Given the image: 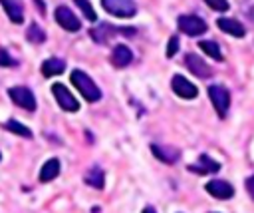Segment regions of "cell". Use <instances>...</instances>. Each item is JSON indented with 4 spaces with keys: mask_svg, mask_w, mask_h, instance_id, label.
I'll return each instance as SVG.
<instances>
[{
    "mask_svg": "<svg viewBox=\"0 0 254 213\" xmlns=\"http://www.w3.org/2000/svg\"><path fill=\"white\" fill-rule=\"evenodd\" d=\"M26 36H28V40H30V42H34V44H42V42L46 40V32H44L38 24H32V26L28 28Z\"/></svg>",
    "mask_w": 254,
    "mask_h": 213,
    "instance_id": "7402d4cb",
    "label": "cell"
},
{
    "mask_svg": "<svg viewBox=\"0 0 254 213\" xmlns=\"http://www.w3.org/2000/svg\"><path fill=\"white\" fill-rule=\"evenodd\" d=\"M216 26L224 32V34H230L234 38H242L246 34V28L242 26V22L234 20V18H218L216 20Z\"/></svg>",
    "mask_w": 254,
    "mask_h": 213,
    "instance_id": "7c38bea8",
    "label": "cell"
},
{
    "mask_svg": "<svg viewBox=\"0 0 254 213\" xmlns=\"http://www.w3.org/2000/svg\"><path fill=\"white\" fill-rule=\"evenodd\" d=\"M105 12L117 18H131L137 14V4L133 0H101Z\"/></svg>",
    "mask_w": 254,
    "mask_h": 213,
    "instance_id": "3957f363",
    "label": "cell"
},
{
    "mask_svg": "<svg viewBox=\"0 0 254 213\" xmlns=\"http://www.w3.org/2000/svg\"><path fill=\"white\" fill-rule=\"evenodd\" d=\"M151 151H153V155H155L159 161H163V163H167V165L177 163L179 157H181V151H179L177 147H173V145H159V143H153V145H151Z\"/></svg>",
    "mask_w": 254,
    "mask_h": 213,
    "instance_id": "8fae6325",
    "label": "cell"
},
{
    "mask_svg": "<svg viewBox=\"0 0 254 213\" xmlns=\"http://www.w3.org/2000/svg\"><path fill=\"white\" fill-rule=\"evenodd\" d=\"M208 98H210L212 107L216 109L218 117H226L228 107H230V94H228V90L224 86H220V84L208 86Z\"/></svg>",
    "mask_w": 254,
    "mask_h": 213,
    "instance_id": "7a4b0ae2",
    "label": "cell"
},
{
    "mask_svg": "<svg viewBox=\"0 0 254 213\" xmlns=\"http://www.w3.org/2000/svg\"><path fill=\"white\" fill-rule=\"evenodd\" d=\"M218 169H220V163L214 161V159L208 157V155H200L196 163L189 165V171H194V173H200V175H202V173H216Z\"/></svg>",
    "mask_w": 254,
    "mask_h": 213,
    "instance_id": "9a60e30c",
    "label": "cell"
},
{
    "mask_svg": "<svg viewBox=\"0 0 254 213\" xmlns=\"http://www.w3.org/2000/svg\"><path fill=\"white\" fill-rule=\"evenodd\" d=\"M54 16H56V22H58L64 30H67V32H77V30L81 28V22L77 20V16H75L67 6H58Z\"/></svg>",
    "mask_w": 254,
    "mask_h": 213,
    "instance_id": "ba28073f",
    "label": "cell"
},
{
    "mask_svg": "<svg viewBox=\"0 0 254 213\" xmlns=\"http://www.w3.org/2000/svg\"><path fill=\"white\" fill-rule=\"evenodd\" d=\"M143 213H157V211H155L153 207H145V209H143Z\"/></svg>",
    "mask_w": 254,
    "mask_h": 213,
    "instance_id": "83f0119b",
    "label": "cell"
},
{
    "mask_svg": "<svg viewBox=\"0 0 254 213\" xmlns=\"http://www.w3.org/2000/svg\"><path fill=\"white\" fill-rule=\"evenodd\" d=\"M198 48H200V50H202L206 56L214 58L216 62H222V58H224L216 42H210V40H202V42H198Z\"/></svg>",
    "mask_w": 254,
    "mask_h": 213,
    "instance_id": "ffe728a7",
    "label": "cell"
},
{
    "mask_svg": "<svg viewBox=\"0 0 254 213\" xmlns=\"http://www.w3.org/2000/svg\"><path fill=\"white\" fill-rule=\"evenodd\" d=\"M64 70H65V62L60 60V58H50V60H46V62L42 64V74H44L46 78L58 76V74H62Z\"/></svg>",
    "mask_w": 254,
    "mask_h": 213,
    "instance_id": "ac0fdd59",
    "label": "cell"
},
{
    "mask_svg": "<svg viewBox=\"0 0 254 213\" xmlns=\"http://www.w3.org/2000/svg\"><path fill=\"white\" fill-rule=\"evenodd\" d=\"M85 183L89 185V187H93V189H103V185H105V173H103V169L101 167H91L87 173H85Z\"/></svg>",
    "mask_w": 254,
    "mask_h": 213,
    "instance_id": "d6986e66",
    "label": "cell"
},
{
    "mask_svg": "<svg viewBox=\"0 0 254 213\" xmlns=\"http://www.w3.org/2000/svg\"><path fill=\"white\" fill-rule=\"evenodd\" d=\"M58 175H60V159L52 157V159H48V161L42 165V169H40V181L48 183V181L56 179Z\"/></svg>",
    "mask_w": 254,
    "mask_h": 213,
    "instance_id": "e0dca14e",
    "label": "cell"
},
{
    "mask_svg": "<svg viewBox=\"0 0 254 213\" xmlns=\"http://www.w3.org/2000/svg\"><path fill=\"white\" fill-rule=\"evenodd\" d=\"M113 32L135 34V30H131V28H111V26H107V24H99V26H95V28L89 30V36H91L95 42H105V38H109V34H113Z\"/></svg>",
    "mask_w": 254,
    "mask_h": 213,
    "instance_id": "4fadbf2b",
    "label": "cell"
},
{
    "mask_svg": "<svg viewBox=\"0 0 254 213\" xmlns=\"http://www.w3.org/2000/svg\"><path fill=\"white\" fill-rule=\"evenodd\" d=\"M38 2V8H40V12H44V4H42V0H36Z\"/></svg>",
    "mask_w": 254,
    "mask_h": 213,
    "instance_id": "f1b7e54d",
    "label": "cell"
},
{
    "mask_svg": "<svg viewBox=\"0 0 254 213\" xmlns=\"http://www.w3.org/2000/svg\"><path fill=\"white\" fill-rule=\"evenodd\" d=\"M210 213H214V211H210Z\"/></svg>",
    "mask_w": 254,
    "mask_h": 213,
    "instance_id": "4dcf8cb0",
    "label": "cell"
},
{
    "mask_svg": "<svg viewBox=\"0 0 254 213\" xmlns=\"http://www.w3.org/2000/svg\"><path fill=\"white\" fill-rule=\"evenodd\" d=\"M73 2L79 6V10L83 12V16H85L89 22H97V14H95V10H93V6H91L89 0H73Z\"/></svg>",
    "mask_w": 254,
    "mask_h": 213,
    "instance_id": "603a6c76",
    "label": "cell"
},
{
    "mask_svg": "<svg viewBox=\"0 0 254 213\" xmlns=\"http://www.w3.org/2000/svg\"><path fill=\"white\" fill-rule=\"evenodd\" d=\"M0 4L4 6V12L8 14V18L14 24H22L24 22V8L20 0H0Z\"/></svg>",
    "mask_w": 254,
    "mask_h": 213,
    "instance_id": "2e32d148",
    "label": "cell"
},
{
    "mask_svg": "<svg viewBox=\"0 0 254 213\" xmlns=\"http://www.w3.org/2000/svg\"><path fill=\"white\" fill-rule=\"evenodd\" d=\"M131 60H133V54H131V50L125 44H117L113 48V52H111V64L115 68H127L131 64Z\"/></svg>",
    "mask_w": 254,
    "mask_h": 213,
    "instance_id": "5bb4252c",
    "label": "cell"
},
{
    "mask_svg": "<svg viewBox=\"0 0 254 213\" xmlns=\"http://www.w3.org/2000/svg\"><path fill=\"white\" fill-rule=\"evenodd\" d=\"M0 66H16V60L10 58V54L4 48H0Z\"/></svg>",
    "mask_w": 254,
    "mask_h": 213,
    "instance_id": "484cf974",
    "label": "cell"
},
{
    "mask_svg": "<svg viewBox=\"0 0 254 213\" xmlns=\"http://www.w3.org/2000/svg\"><path fill=\"white\" fill-rule=\"evenodd\" d=\"M204 189L212 195V197H216V199H230L232 195H234V187L228 183V181H224V179H212V181H208L206 185H204Z\"/></svg>",
    "mask_w": 254,
    "mask_h": 213,
    "instance_id": "30bf717a",
    "label": "cell"
},
{
    "mask_svg": "<svg viewBox=\"0 0 254 213\" xmlns=\"http://www.w3.org/2000/svg\"><path fill=\"white\" fill-rule=\"evenodd\" d=\"M185 64H187V68H189L194 76H198V78H210V76H212L210 66H208L198 54H187V56H185Z\"/></svg>",
    "mask_w": 254,
    "mask_h": 213,
    "instance_id": "9c48e42d",
    "label": "cell"
},
{
    "mask_svg": "<svg viewBox=\"0 0 254 213\" xmlns=\"http://www.w3.org/2000/svg\"><path fill=\"white\" fill-rule=\"evenodd\" d=\"M171 88H173V92H175L179 98H183V100H194V98L198 96L196 86L190 84V82H189L185 76H181V74L173 76V80H171Z\"/></svg>",
    "mask_w": 254,
    "mask_h": 213,
    "instance_id": "52a82bcc",
    "label": "cell"
},
{
    "mask_svg": "<svg viewBox=\"0 0 254 213\" xmlns=\"http://www.w3.org/2000/svg\"><path fill=\"white\" fill-rule=\"evenodd\" d=\"M8 96L22 109H26V111H34L36 109V98H34V94H32L30 88H26V86H14V88L8 90Z\"/></svg>",
    "mask_w": 254,
    "mask_h": 213,
    "instance_id": "5b68a950",
    "label": "cell"
},
{
    "mask_svg": "<svg viewBox=\"0 0 254 213\" xmlns=\"http://www.w3.org/2000/svg\"><path fill=\"white\" fill-rule=\"evenodd\" d=\"M177 26L187 36H200V34L206 32V22L200 16H194V14H183V16H179Z\"/></svg>",
    "mask_w": 254,
    "mask_h": 213,
    "instance_id": "277c9868",
    "label": "cell"
},
{
    "mask_svg": "<svg viewBox=\"0 0 254 213\" xmlns=\"http://www.w3.org/2000/svg\"><path fill=\"white\" fill-rule=\"evenodd\" d=\"M177 50H179V38L177 36H171V40L167 44V58H173L177 54Z\"/></svg>",
    "mask_w": 254,
    "mask_h": 213,
    "instance_id": "d4e9b609",
    "label": "cell"
},
{
    "mask_svg": "<svg viewBox=\"0 0 254 213\" xmlns=\"http://www.w3.org/2000/svg\"><path fill=\"white\" fill-rule=\"evenodd\" d=\"M0 159H2V153H0Z\"/></svg>",
    "mask_w": 254,
    "mask_h": 213,
    "instance_id": "f546056e",
    "label": "cell"
},
{
    "mask_svg": "<svg viewBox=\"0 0 254 213\" xmlns=\"http://www.w3.org/2000/svg\"><path fill=\"white\" fill-rule=\"evenodd\" d=\"M206 6H210L216 12H226L228 10V0H204Z\"/></svg>",
    "mask_w": 254,
    "mask_h": 213,
    "instance_id": "cb8c5ba5",
    "label": "cell"
},
{
    "mask_svg": "<svg viewBox=\"0 0 254 213\" xmlns=\"http://www.w3.org/2000/svg\"><path fill=\"white\" fill-rule=\"evenodd\" d=\"M71 84L79 90V94L83 96L85 102H99L101 100V90L97 88V84L81 70H73L71 76H69Z\"/></svg>",
    "mask_w": 254,
    "mask_h": 213,
    "instance_id": "6da1fadb",
    "label": "cell"
},
{
    "mask_svg": "<svg viewBox=\"0 0 254 213\" xmlns=\"http://www.w3.org/2000/svg\"><path fill=\"white\" fill-rule=\"evenodd\" d=\"M4 127H6L8 131L16 133V135H22V137H32V129H28L26 125H22V123H20V121H16V119H8V121L4 123Z\"/></svg>",
    "mask_w": 254,
    "mask_h": 213,
    "instance_id": "44dd1931",
    "label": "cell"
},
{
    "mask_svg": "<svg viewBox=\"0 0 254 213\" xmlns=\"http://www.w3.org/2000/svg\"><path fill=\"white\" fill-rule=\"evenodd\" d=\"M244 185H246V191H248V195L254 199V175H250V177H246V181H244Z\"/></svg>",
    "mask_w": 254,
    "mask_h": 213,
    "instance_id": "4316f807",
    "label": "cell"
},
{
    "mask_svg": "<svg viewBox=\"0 0 254 213\" xmlns=\"http://www.w3.org/2000/svg\"><path fill=\"white\" fill-rule=\"evenodd\" d=\"M52 94H54L58 106H60L64 111H77V109H79V102L71 96V92H69L64 84H54V86H52Z\"/></svg>",
    "mask_w": 254,
    "mask_h": 213,
    "instance_id": "8992f818",
    "label": "cell"
}]
</instances>
